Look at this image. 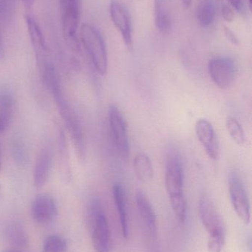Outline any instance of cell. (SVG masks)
Segmentation results:
<instances>
[{"label":"cell","instance_id":"6da1fadb","mask_svg":"<svg viewBox=\"0 0 252 252\" xmlns=\"http://www.w3.org/2000/svg\"><path fill=\"white\" fill-rule=\"evenodd\" d=\"M41 78L47 88L50 90L61 118L68 129L73 142L77 155L83 161L86 157V142L84 130L78 117L67 100L62 92L57 72L53 63H50L41 72Z\"/></svg>","mask_w":252,"mask_h":252},{"label":"cell","instance_id":"7a4b0ae2","mask_svg":"<svg viewBox=\"0 0 252 252\" xmlns=\"http://www.w3.org/2000/svg\"><path fill=\"white\" fill-rule=\"evenodd\" d=\"M165 187L170 204L178 220L181 223L186 219V201L184 195V171L180 154L169 150L165 169Z\"/></svg>","mask_w":252,"mask_h":252},{"label":"cell","instance_id":"3957f363","mask_svg":"<svg viewBox=\"0 0 252 252\" xmlns=\"http://www.w3.org/2000/svg\"><path fill=\"white\" fill-rule=\"evenodd\" d=\"M87 223L92 244L97 252H110V231L108 218L99 200L90 201L87 212Z\"/></svg>","mask_w":252,"mask_h":252},{"label":"cell","instance_id":"277c9868","mask_svg":"<svg viewBox=\"0 0 252 252\" xmlns=\"http://www.w3.org/2000/svg\"><path fill=\"white\" fill-rule=\"evenodd\" d=\"M80 42L99 75L104 76L108 69V56L103 37L90 24H84L80 29Z\"/></svg>","mask_w":252,"mask_h":252},{"label":"cell","instance_id":"5b68a950","mask_svg":"<svg viewBox=\"0 0 252 252\" xmlns=\"http://www.w3.org/2000/svg\"><path fill=\"white\" fill-rule=\"evenodd\" d=\"M60 5L64 38L69 47L79 54L81 42L77 36V31L81 15L80 0H60Z\"/></svg>","mask_w":252,"mask_h":252},{"label":"cell","instance_id":"8992f818","mask_svg":"<svg viewBox=\"0 0 252 252\" xmlns=\"http://www.w3.org/2000/svg\"><path fill=\"white\" fill-rule=\"evenodd\" d=\"M229 192L231 203L237 216L246 224L251 220V207L245 185L241 175L232 170L229 176Z\"/></svg>","mask_w":252,"mask_h":252},{"label":"cell","instance_id":"52a82bcc","mask_svg":"<svg viewBox=\"0 0 252 252\" xmlns=\"http://www.w3.org/2000/svg\"><path fill=\"white\" fill-rule=\"evenodd\" d=\"M108 121L112 140L118 154L123 159L127 160L130 152L127 122L119 108L115 105H111L108 109Z\"/></svg>","mask_w":252,"mask_h":252},{"label":"cell","instance_id":"ba28073f","mask_svg":"<svg viewBox=\"0 0 252 252\" xmlns=\"http://www.w3.org/2000/svg\"><path fill=\"white\" fill-rule=\"evenodd\" d=\"M208 72L212 81L218 88L226 90L235 82L238 67L230 58H214L209 62Z\"/></svg>","mask_w":252,"mask_h":252},{"label":"cell","instance_id":"9c48e42d","mask_svg":"<svg viewBox=\"0 0 252 252\" xmlns=\"http://www.w3.org/2000/svg\"><path fill=\"white\" fill-rule=\"evenodd\" d=\"M199 216L209 238H226V229L221 216L207 195H201L199 200Z\"/></svg>","mask_w":252,"mask_h":252},{"label":"cell","instance_id":"30bf717a","mask_svg":"<svg viewBox=\"0 0 252 252\" xmlns=\"http://www.w3.org/2000/svg\"><path fill=\"white\" fill-rule=\"evenodd\" d=\"M25 20H26L30 39L35 51L37 63L40 71L46 64L51 62L49 59L48 49L46 44L44 35L41 32V28L36 20L31 15H26Z\"/></svg>","mask_w":252,"mask_h":252},{"label":"cell","instance_id":"8fae6325","mask_svg":"<svg viewBox=\"0 0 252 252\" xmlns=\"http://www.w3.org/2000/svg\"><path fill=\"white\" fill-rule=\"evenodd\" d=\"M195 133L200 143L211 159L220 156V145L213 124L206 119H199L195 124Z\"/></svg>","mask_w":252,"mask_h":252},{"label":"cell","instance_id":"7c38bea8","mask_svg":"<svg viewBox=\"0 0 252 252\" xmlns=\"http://www.w3.org/2000/svg\"><path fill=\"white\" fill-rule=\"evenodd\" d=\"M58 216V207L54 198L49 194H38L32 205L33 219L36 223L47 225Z\"/></svg>","mask_w":252,"mask_h":252},{"label":"cell","instance_id":"4fadbf2b","mask_svg":"<svg viewBox=\"0 0 252 252\" xmlns=\"http://www.w3.org/2000/svg\"><path fill=\"white\" fill-rule=\"evenodd\" d=\"M111 20L122 36L127 47L133 45V27L131 19L127 9L118 1L112 0L109 4Z\"/></svg>","mask_w":252,"mask_h":252},{"label":"cell","instance_id":"5bb4252c","mask_svg":"<svg viewBox=\"0 0 252 252\" xmlns=\"http://www.w3.org/2000/svg\"><path fill=\"white\" fill-rule=\"evenodd\" d=\"M136 205L139 216L149 236L150 242L155 243L157 235V219L155 210L146 194L138 190L136 195Z\"/></svg>","mask_w":252,"mask_h":252},{"label":"cell","instance_id":"9a60e30c","mask_svg":"<svg viewBox=\"0 0 252 252\" xmlns=\"http://www.w3.org/2000/svg\"><path fill=\"white\" fill-rule=\"evenodd\" d=\"M52 167V155L48 149L40 151L34 169V182L36 188L44 187L50 177Z\"/></svg>","mask_w":252,"mask_h":252},{"label":"cell","instance_id":"2e32d148","mask_svg":"<svg viewBox=\"0 0 252 252\" xmlns=\"http://www.w3.org/2000/svg\"><path fill=\"white\" fill-rule=\"evenodd\" d=\"M112 195H113L115 207L118 210L121 233L125 239H128L130 236V225H129L128 215H127V199H126L125 190L121 185L115 184L114 185L112 188Z\"/></svg>","mask_w":252,"mask_h":252},{"label":"cell","instance_id":"e0dca14e","mask_svg":"<svg viewBox=\"0 0 252 252\" xmlns=\"http://www.w3.org/2000/svg\"><path fill=\"white\" fill-rule=\"evenodd\" d=\"M154 15L158 31L169 33L172 28V16L168 0H154Z\"/></svg>","mask_w":252,"mask_h":252},{"label":"cell","instance_id":"ac0fdd59","mask_svg":"<svg viewBox=\"0 0 252 252\" xmlns=\"http://www.w3.org/2000/svg\"><path fill=\"white\" fill-rule=\"evenodd\" d=\"M133 167L135 174L140 182L146 183L152 180L154 176L153 166L146 154L144 153L138 154L135 157Z\"/></svg>","mask_w":252,"mask_h":252},{"label":"cell","instance_id":"d6986e66","mask_svg":"<svg viewBox=\"0 0 252 252\" xmlns=\"http://www.w3.org/2000/svg\"><path fill=\"white\" fill-rule=\"evenodd\" d=\"M216 14L215 0H200L197 7V19L201 27H210L214 22Z\"/></svg>","mask_w":252,"mask_h":252},{"label":"cell","instance_id":"ffe728a7","mask_svg":"<svg viewBox=\"0 0 252 252\" xmlns=\"http://www.w3.org/2000/svg\"><path fill=\"white\" fill-rule=\"evenodd\" d=\"M13 99L7 92L0 93V133L8 127L13 109Z\"/></svg>","mask_w":252,"mask_h":252},{"label":"cell","instance_id":"44dd1931","mask_svg":"<svg viewBox=\"0 0 252 252\" xmlns=\"http://www.w3.org/2000/svg\"><path fill=\"white\" fill-rule=\"evenodd\" d=\"M226 127L229 136L237 145L239 146L245 145L247 141L245 132L236 118L228 116L226 119Z\"/></svg>","mask_w":252,"mask_h":252},{"label":"cell","instance_id":"7402d4cb","mask_svg":"<svg viewBox=\"0 0 252 252\" xmlns=\"http://www.w3.org/2000/svg\"><path fill=\"white\" fill-rule=\"evenodd\" d=\"M9 240L13 245L18 247H26L28 243V235L22 225L14 223L10 225L7 230Z\"/></svg>","mask_w":252,"mask_h":252},{"label":"cell","instance_id":"603a6c76","mask_svg":"<svg viewBox=\"0 0 252 252\" xmlns=\"http://www.w3.org/2000/svg\"><path fill=\"white\" fill-rule=\"evenodd\" d=\"M66 241L59 235H51L46 239L43 252H68Z\"/></svg>","mask_w":252,"mask_h":252},{"label":"cell","instance_id":"cb8c5ba5","mask_svg":"<svg viewBox=\"0 0 252 252\" xmlns=\"http://www.w3.org/2000/svg\"><path fill=\"white\" fill-rule=\"evenodd\" d=\"M226 238H209V252H221L224 247Z\"/></svg>","mask_w":252,"mask_h":252},{"label":"cell","instance_id":"d4e9b609","mask_svg":"<svg viewBox=\"0 0 252 252\" xmlns=\"http://www.w3.org/2000/svg\"><path fill=\"white\" fill-rule=\"evenodd\" d=\"M222 16L226 22H232L235 19V10L233 7L228 4H224L222 7Z\"/></svg>","mask_w":252,"mask_h":252},{"label":"cell","instance_id":"484cf974","mask_svg":"<svg viewBox=\"0 0 252 252\" xmlns=\"http://www.w3.org/2000/svg\"><path fill=\"white\" fill-rule=\"evenodd\" d=\"M223 32H224L225 36L232 44L238 45L239 44V40H238V37L229 28L226 26L223 27Z\"/></svg>","mask_w":252,"mask_h":252},{"label":"cell","instance_id":"4316f807","mask_svg":"<svg viewBox=\"0 0 252 252\" xmlns=\"http://www.w3.org/2000/svg\"><path fill=\"white\" fill-rule=\"evenodd\" d=\"M5 6L4 2H0V42L2 35V22L5 18Z\"/></svg>","mask_w":252,"mask_h":252},{"label":"cell","instance_id":"83f0119b","mask_svg":"<svg viewBox=\"0 0 252 252\" xmlns=\"http://www.w3.org/2000/svg\"><path fill=\"white\" fill-rule=\"evenodd\" d=\"M241 1H242V0H229V2H230L231 6H232L234 9L240 10L241 7Z\"/></svg>","mask_w":252,"mask_h":252},{"label":"cell","instance_id":"f1b7e54d","mask_svg":"<svg viewBox=\"0 0 252 252\" xmlns=\"http://www.w3.org/2000/svg\"><path fill=\"white\" fill-rule=\"evenodd\" d=\"M22 2H23L24 6H25L27 9H30L34 5L35 0H22Z\"/></svg>","mask_w":252,"mask_h":252},{"label":"cell","instance_id":"f546056e","mask_svg":"<svg viewBox=\"0 0 252 252\" xmlns=\"http://www.w3.org/2000/svg\"><path fill=\"white\" fill-rule=\"evenodd\" d=\"M181 1L185 8H189L192 4V0H181Z\"/></svg>","mask_w":252,"mask_h":252},{"label":"cell","instance_id":"4dcf8cb0","mask_svg":"<svg viewBox=\"0 0 252 252\" xmlns=\"http://www.w3.org/2000/svg\"><path fill=\"white\" fill-rule=\"evenodd\" d=\"M252 0H249V6H250V10L252 9Z\"/></svg>","mask_w":252,"mask_h":252},{"label":"cell","instance_id":"1f68e13d","mask_svg":"<svg viewBox=\"0 0 252 252\" xmlns=\"http://www.w3.org/2000/svg\"><path fill=\"white\" fill-rule=\"evenodd\" d=\"M1 53H2V47H1V42H0V56H1Z\"/></svg>","mask_w":252,"mask_h":252},{"label":"cell","instance_id":"d6a6232c","mask_svg":"<svg viewBox=\"0 0 252 252\" xmlns=\"http://www.w3.org/2000/svg\"><path fill=\"white\" fill-rule=\"evenodd\" d=\"M0 157H1V145H0ZM0 170H1V161H0Z\"/></svg>","mask_w":252,"mask_h":252},{"label":"cell","instance_id":"836d02e7","mask_svg":"<svg viewBox=\"0 0 252 252\" xmlns=\"http://www.w3.org/2000/svg\"><path fill=\"white\" fill-rule=\"evenodd\" d=\"M1 185H0V195H1Z\"/></svg>","mask_w":252,"mask_h":252},{"label":"cell","instance_id":"e575fe53","mask_svg":"<svg viewBox=\"0 0 252 252\" xmlns=\"http://www.w3.org/2000/svg\"></svg>","mask_w":252,"mask_h":252}]
</instances>
